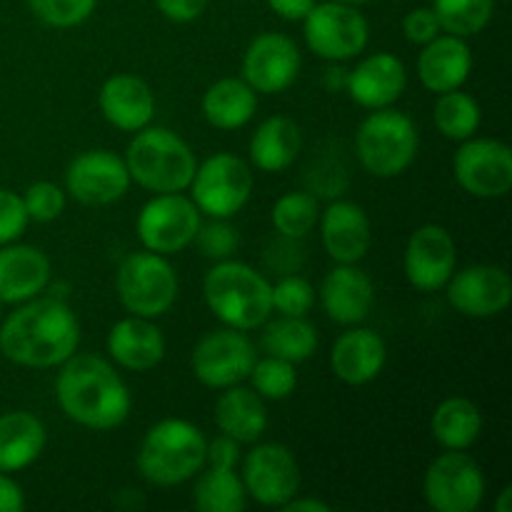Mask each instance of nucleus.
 <instances>
[{"label":"nucleus","instance_id":"f257e3e1","mask_svg":"<svg viewBox=\"0 0 512 512\" xmlns=\"http://www.w3.org/2000/svg\"><path fill=\"white\" fill-rule=\"evenodd\" d=\"M80 345V323L65 300L33 298L15 305L0 325V353L20 368L63 365Z\"/></svg>","mask_w":512,"mask_h":512},{"label":"nucleus","instance_id":"f03ea898","mask_svg":"<svg viewBox=\"0 0 512 512\" xmlns=\"http://www.w3.org/2000/svg\"><path fill=\"white\" fill-rule=\"evenodd\" d=\"M55 378V400L65 418L88 430H115L128 420L133 395L113 363L93 353H73Z\"/></svg>","mask_w":512,"mask_h":512},{"label":"nucleus","instance_id":"7ed1b4c3","mask_svg":"<svg viewBox=\"0 0 512 512\" xmlns=\"http://www.w3.org/2000/svg\"><path fill=\"white\" fill-rule=\"evenodd\" d=\"M263 273L240 260H220L205 273L203 298L210 313L228 328L255 330L273 313V300Z\"/></svg>","mask_w":512,"mask_h":512},{"label":"nucleus","instance_id":"20e7f679","mask_svg":"<svg viewBox=\"0 0 512 512\" xmlns=\"http://www.w3.org/2000/svg\"><path fill=\"white\" fill-rule=\"evenodd\" d=\"M125 165L133 183L150 193H185L198 170L193 148L178 133L145 125L125 150Z\"/></svg>","mask_w":512,"mask_h":512},{"label":"nucleus","instance_id":"39448f33","mask_svg":"<svg viewBox=\"0 0 512 512\" xmlns=\"http://www.w3.org/2000/svg\"><path fill=\"white\" fill-rule=\"evenodd\" d=\"M203 430L183 418H165L145 433L138 450V473L158 488L193 480L205 468Z\"/></svg>","mask_w":512,"mask_h":512},{"label":"nucleus","instance_id":"423d86ee","mask_svg":"<svg viewBox=\"0 0 512 512\" xmlns=\"http://www.w3.org/2000/svg\"><path fill=\"white\" fill-rule=\"evenodd\" d=\"M420 135L413 118L390 108L373 110L355 133L360 165L375 178H398L413 165Z\"/></svg>","mask_w":512,"mask_h":512},{"label":"nucleus","instance_id":"0eeeda50","mask_svg":"<svg viewBox=\"0 0 512 512\" xmlns=\"http://www.w3.org/2000/svg\"><path fill=\"white\" fill-rule=\"evenodd\" d=\"M115 290H118L120 305L130 315L155 320L173 308L180 283L168 255L138 250L120 260L118 273H115Z\"/></svg>","mask_w":512,"mask_h":512},{"label":"nucleus","instance_id":"6e6552de","mask_svg":"<svg viewBox=\"0 0 512 512\" xmlns=\"http://www.w3.org/2000/svg\"><path fill=\"white\" fill-rule=\"evenodd\" d=\"M253 185L248 160L233 153H215L198 165L188 190L200 215L230 220L248 205Z\"/></svg>","mask_w":512,"mask_h":512},{"label":"nucleus","instance_id":"1a4fd4ad","mask_svg":"<svg viewBox=\"0 0 512 512\" xmlns=\"http://www.w3.org/2000/svg\"><path fill=\"white\" fill-rule=\"evenodd\" d=\"M303 35L308 48L318 58L345 63L358 58L368 48L370 23L358 5L328 0V3H315L313 10L305 15Z\"/></svg>","mask_w":512,"mask_h":512},{"label":"nucleus","instance_id":"9d476101","mask_svg":"<svg viewBox=\"0 0 512 512\" xmlns=\"http://www.w3.org/2000/svg\"><path fill=\"white\" fill-rule=\"evenodd\" d=\"M485 473L465 450H445L423 478V498L435 512H475L483 505Z\"/></svg>","mask_w":512,"mask_h":512},{"label":"nucleus","instance_id":"9b49d317","mask_svg":"<svg viewBox=\"0 0 512 512\" xmlns=\"http://www.w3.org/2000/svg\"><path fill=\"white\" fill-rule=\"evenodd\" d=\"M203 215L183 193H158L140 208L135 233L145 250L175 255L195 243Z\"/></svg>","mask_w":512,"mask_h":512},{"label":"nucleus","instance_id":"f8f14e48","mask_svg":"<svg viewBox=\"0 0 512 512\" xmlns=\"http://www.w3.org/2000/svg\"><path fill=\"white\" fill-rule=\"evenodd\" d=\"M255 360H258V353L245 330L225 325V328L210 330L198 340L190 355V368L205 388L225 390L248 380Z\"/></svg>","mask_w":512,"mask_h":512},{"label":"nucleus","instance_id":"ddd939ff","mask_svg":"<svg viewBox=\"0 0 512 512\" xmlns=\"http://www.w3.org/2000/svg\"><path fill=\"white\" fill-rule=\"evenodd\" d=\"M453 175L473 198H503L512 188V150L495 138L463 140L453 155Z\"/></svg>","mask_w":512,"mask_h":512},{"label":"nucleus","instance_id":"4468645a","mask_svg":"<svg viewBox=\"0 0 512 512\" xmlns=\"http://www.w3.org/2000/svg\"><path fill=\"white\" fill-rule=\"evenodd\" d=\"M248 498L263 508H283L300 490V465L290 448L280 443L255 445L243 458V475Z\"/></svg>","mask_w":512,"mask_h":512},{"label":"nucleus","instance_id":"2eb2a0df","mask_svg":"<svg viewBox=\"0 0 512 512\" xmlns=\"http://www.w3.org/2000/svg\"><path fill=\"white\" fill-rule=\"evenodd\" d=\"M458 265V245L443 225H420L408 238L403 270L408 283L420 293H438L448 285Z\"/></svg>","mask_w":512,"mask_h":512},{"label":"nucleus","instance_id":"dca6fc26","mask_svg":"<svg viewBox=\"0 0 512 512\" xmlns=\"http://www.w3.org/2000/svg\"><path fill=\"white\" fill-rule=\"evenodd\" d=\"M130 183L128 165L113 150H85L65 170V193L83 205L118 203Z\"/></svg>","mask_w":512,"mask_h":512},{"label":"nucleus","instance_id":"f3484780","mask_svg":"<svg viewBox=\"0 0 512 512\" xmlns=\"http://www.w3.org/2000/svg\"><path fill=\"white\" fill-rule=\"evenodd\" d=\"M303 58L293 38L285 33H260L250 40L243 55L240 78L263 95H278L298 80Z\"/></svg>","mask_w":512,"mask_h":512},{"label":"nucleus","instance_id":"a211bd4d","mask_svg":"<svg viewBox=\"0 0 512 512\" xmlns=\"http://www.w3.org/2000/svg\"><path fill=\"white\" fill-rule=\"evenodd\" d=\"M448 300L460 315L475 320L495 318L510 308L512 283L510 273L500 265L478 263L450 275Z\"/></svg>","mask_w":512,"mask_h":512},{"label":"nucleus","instance_id":"6ab92c4d","mask_svg":"<svg viewBox=\"0 0 512 512\" xmlns=\"http://www.w3.org/2000/svg\"><path fill=\"white\" fill-rule=\"evenodd\" d=\"M320 240L335 263L353 265L368 255L373 245V225L368 213L353 200H335L320 210Z\"/></svg>","mask_w":512,"mask_h":512},{"label":"nucleus","instance_id":"aec40b11","mask_svg":"<svg viewBox=\"0 0 512 512\" xmlns=\"http://www.w3.org/2000/svg\"><path fill=\"white\" fill-rule=\"evenodd\" d=\"M408 88V70L405 63L393 53H373L348 70L345 93L368 110L390 108L403 98Z\"/></svg>","mask_w":512,"mask_h":512},{"label":"nucleus","instance_id":"412c9836","mask_svg":"<svg viewBox=\"0 0 512 512\" xmlns=\"http://www.w3.org/2000/svg\"><path fill=\"white\" fill-rule=\"evenodd\" d=\"M320 303L333 323L358 325L373 313L375 285L358 263H338L320 285Z\"/></svg>","mask_w":512,"mask_h":512},{"label":"nucleus","instance_id":"4be33fe9","mask_svg":"<svg viewBox=\"0 0 512 512\" xmlns=\"http://www.w3.org/2000/svg\"><path fill=\"white\" fill-rule=\"evenodd\" d=\"M50 258L35 245H0V303L20 305L33 300L50 285Z\"/></svg>","mask_w":512,"mask_h":512},{"label":"nucleus","instance_id":"5701e85b","mask_svg":"<svg viewBox=\"0 0 512 512\" xmlns=\"http://www.w3.org/2000/svg\"><path fill=\"white\" fill-rule=\"evenodd\" d=\"M103 118L123 133H138L153 123L155 95L143 78L130 73L110 75L98 93Z\"/></svg>","mask_w":512,"mask_h":512},{"label":"nucleus","instance_id":"b1692460","mask_svg":"<svg viewBox=\"0 0 512 512\" xmlns=\"http://www.w3.org/2000/svg\"><path fill=\"white\" fill-rule=\"evenodd\" d=\"M388 363V345L375 330L355 328L345 330L333 343L330 368L335 378L345 385H368L383 373Z\"/></svg>","mask_w":512,"mask_h":512},{"label":"nucleus","instance_id":"393cba45","mask_svg":"<svg viewBox=\"0 0 512 512\" xmlns=\"http://www.w3.org/2000/svg\"><path fill=\"white\" fill-rule=\"evenodd\" d=\"M420 48L418 78L430 93H450L468 83L473 73V50L468 40L440 33Z\"/></svg>","mask_w":512,"mask_h":512},{"label":"nucleus","instance_id":"a878e982","mask_svg":"<svg viewBox=\"0 0 512 512\" xmlns=\"http://www.w3.org/2000/svg\"><path fill=\"white\" fill-rule=\"evenodd\" d=\"M108 355L118 368L130 373H145L165 358V335L150 318L128 315L110 328Z\"/></svg>","mask_w":512,"mask_h":512},{"label":"nucleus","instance_id":"bb28decb","mask_svg":"<svg viewBox=\"0 0 512 512\" xmlns=\"http://www.w3.org/2000/svg\"><path fill=\"white\" fill-rule=\"evenodd\" d=\"M215 425L223 435L243 443H258L268 430V410L253 388L230 385L215 403Z\"/></svg>","mask_w":512,"mask_h":512},{"label":"nucleus","instance_id":"cd10ccee","mask_svg":"<svg viewBox=\"0 0 512 512\" xmlns=\"http://www.w3.org/2000/svg\"><path fill=\"white\" fill-rule=\"evenodd\" d=\"M48 430L28 410L0 415V473L30 468L43 455Z\"/></svg>","mask_w":512,"mask_h":512},{"label":"nucleus","instance_id":"c85d7f7f","mask_svg":"<svg viewBox=\"0 0 512 512\" xmlns=\"http://www.w3.org/2000/svg\"><path fill=\"white\" fill-rule=\"evenodd\" d=\"M303 150V133L298 123L285 115H273L255 128L250 138V160L263 173H283L298 160Z\"/></svg>","mask_w":512,"mask_h":512},{"label":"nucleus","instance_id":"c756f323","mask_svg":"<svg viewBox=\"0 0 512 512\" xmlns=\"http://www.w3.org/2000/svg\"><path fill=\"white\" fill-rule=\"evenodd\" d=\"M205 120L218 130H240L258 110V93L243 78H220L200 100Z\"/></svg>","mask_w":512,"mask_h":512},{"label":"nucleus","instance_id":"7c9ffc66","mask_svg":"<svg viewBox=\"0 0 512 512\" xmlns=\"http://www.w3.org/2000/svg\"><path fill=\"white\" fill-rule=\"evenodd\" d=\"M430 433L445 450H468L483 433V413L463 395L445 398L430 418Z\"/></svg>","mask_w":512,"mask_h":512},{"label":"nucleus","instance_id":"2f4dec72","mask_svg":"<svg viewBox=\"0 0 512 512\" xmlns=\"http://www.w3.org/2000/svg\"><path fill=\"white\" fill-rule=\"evenodd\" d=\"M263 348L268 355L283 358L288 363L298 365L303 360L313 358L318 350V330L305 315H280L275 320H265L263 325Z\"/></svg>","mask_w":512,"mask_h":512},{"label":"nucleus","instance_id":"473e14b6","mask_svg":"<svg viewBox=\"0 0 512 512\" xmlns=\"http://www.w3.org/2000/svg\"><path fill=\"white\" fill-rule=\"evenodd\" d=\"M195 478L193 498L200 512H243L248 508V493L235 470L208 465V470H200Z\"/></svg>","mask_w":512,"mask_h":512},{"label":"nucleus","instance_id":"72a5a7b5","mask_svg":"<svg viewBox=\"0 0 512 512\" xmlns=\"http://www.w3.org/2000/svg\"><path fill=\"white\" fill-rule=\"evenodd\" d=\"M435 128L443 138L448 140H463L473 138L483 120V110L473 95L463 93V90H450V93H440L438 103L433 108Z\"/></svg>","mask_w":512,"mask_h":512},{"label":"nucleus","instance_id":"f704fd0d","mask_svg":"<svg viewBox=\"0 0 512 512\" xmlns=\"http://www.w3.org/2000/svg\"><path fill=\"white\" fill-rule=\"evenodd\" d=\"M433 10L443 33L468 40L488 28L495 13V0H433Z\"/></svg>","mask_w":512,"mask_h":512},{"label":"nucleus","instance_id":"c9c22d12","mask_svg":"<svg viewBox=\"0 0 512 512\" xmlns=\"http://www.w3.org/2000/svg\"><path fill=\"white\" fill-rule=\"evenodd\" d=\"M270 218H273V228L285 240H303L318 225L320 203L308 190H295L275 200Z\"/></svg>","mask_w":512,"mask_h":512},{"label":"nucleus","instance_id":"e433bc0d","mask_svg":"<svg viewBox=\"0 0 512 512\" xmlns=\"http://www.w3.org/2000/svg\"><path fill=\"white\" fill-rule=\"evenodd\" d=\"M250 383L253 390L263 400H285L293 395L295 385H298V373L295 365L283 358L268 355L263 360H255L253 370H250Z\"/></svg>","mask_w":512,"mask_h":512},{"label":"nucleus","instance_id":"4c0bfd02","mask_svg":"<svg viewBox=\"0 0 512 512\" xmlns=\"http://www.w3.org/2000/svg\"><path fill=\"white\" fill-rule=\"evenodd\" d=\"M30 10L50 28H75L95 13L98 0H28Z\"/></svg>","mask_w":512,"mask_h":512},{"label":"nucleus","instance_id":"58836bf2","mask_svg":"<svg viewBox=\"0 0 512 512\" xmlns=\"http://www.w3.org/2000/svg\"><path fill=\"white\" fill-rule=\"evenodd\" d=\"M270 300H273V310L280 315H308L310 308L315 305V290L303 275H283L278 283L270 288Z\"/></svg>","mask_w":512,"mask_h":512},{"label":"nucleus","instance_id":"ea45409f","mask_svg":"<svg viewBox=\"0 0 512 512\" xmlns=\"http://www.w3.org/2000/svg\"><path fill=\"white\" fill-rule=\"evenodd\" d=\"M23 205L30 220H35V223H53V220H58L65 213L68 193L60 185L40 180V183H33L25 190Z\"/></svg>","mask_w":512,"mask_h":512},{"label":"nucleus","instance_id":"a19ab883","mask_svg":"<svg viewBox=\"0 0 512 512\" xmlns=\"http://www.w3.org/2000/svg\"><path fill=\"white\" fill-rule=\"evenodd\" d=\"M195 243H198L200 253L205 255L208 260H228L233 258L235 250L240 245V235L228 220H220V218H210V223H200L198 235H195Z\"/></svg>","mask_w":512,"mask_h":512},{"label":"nucleus","instance_id":"79ce46f5","mask_svg":"<svg viewBox=\"0 0 512 512\" xmlns=\"http://www.w3.org/2000/svg\"><path fill=\"white\" fill-rule=\"evenodd\" d=\"M30 218L25 213L23 195L8 188H0V245L15 243L23 238Z\"/></svg>","mask_w":512,"mask_h":512},{"label":"nucleus","instance_id":"37998d69","mask_svg":"<svg viewBox=\"0 0 512 512\" xmlns=\"http://www.w3.org/2000/svg\"><path fill=\"white\" fill-rule=\"evenodd\" d=\"M443 33L440 28V20L435 15L433 5H423V8H413L408 15L403 18V35L408 43L413 45H425L430 43L433 38Z\"/></svg>","mask_w":512,"mask_h":512},{"label":"nucleus","instance_id":"c03bdc74","mask_svg":"<svg viewBox=\"0 0 512 512\" xmlns=\"http://www.w3.org/2000/svg\"><path fill=\"white\" fill-rule=\"evenodd\" d=\"M238 463H240V443L230 438V435L220 433L218 438L210 440L208 448H205V465H210V468L235 470V465Z\"/></svg>","mask_w":512,"mask_h":512},{"label":"nucleus","instance_id":"a18cd8bd","mask_svg":"<svg viewBox=\"0 0 512 512\" xmlns=\"http://www.w3.org/2000/svg\"><path fill=\"white\" fill-rule=\"evenodd\" d=\"M163 18L170 23H193L208 8V0H155Z\"/></svg>","mask_w":512,"mask_h":512},{"label":"nucleus","instance_id":"49530a36","mask_svg":"<svg viewBox=\"0 0 512 512\" xmlns=\"http://www.w3.org/2000/svg\"><path fill=\"white\" fill-rule=\"evenodd\" d=\"M25 493L8 473H0V512H23Z\"/></svg>","mask_w":512,"mask_h":512},{"label":"nucleus","instance_id":"de8ad7c7","mask_svg":"<svg viewBox=\"0 0 512 512\" xmlns=\"http://www.w3.org/2000/svg\"><path fill=\"white\" fill-rule=\"evenodd\" d=\"M315 3L318 0H268L273 13H278L283 20H290V23H303V18L313 10Z\"/></svg>","mask_w":512,"mask_h":512},{"label":"nucleus","instance_id":"09e8293b","mask_svg":"<svg viewBox=\"0 0 512 512\" xmlns=\"http://www.w3.org/2000/svg\"><path fill=\"white\" fill-rule=\"evenodd\" d=\"M280 510L283 512H330V505L323 503V500L298 498V495H295V498L288 500Z\"/></svg>","mask_w":512,"mask_h":512},{"label":"nucleus","instance_id":"8fccbe9b","mask_svg":"<svg viewBox=\"0 0 512 512\" xmlns=\"http://www.w3.org/2000/svg\"><path fill=\"white\" fill-rule=\"evenodd\" d=\"M323 80L328 90H345V83H348V70L340 68V65H333V68L325 70Z\"/></svg>","mask_w":512,"mask_h":512},{"label":"nucleus","instance_id":"3c124183","mask_svg":"<svg viewBox=\"0 0 512 512\" xmlns=\"http://www.w3.org/2000/svg\"><path fill=\"white\" fill-rule=\"evenodd\" d=\"M495 512H512V488L510 485H505V488L500 490V498H498V503H495Z\"/></svg>","mask_w":512,"mask_h":512},{"label":"nucleus","instance_id":"603ef678","mask_svg":"<svg viewBox=\"0 0 512 512\" xmlns=\"http://www.w3.org/2000/svg\"><path fill=\"white\" fill-rule=\"evenodd\" d=\"M338 3H348V5H365V3H370V0H338Z\"/></svg>","mask_w":512,"mask_h":512},{"label":"nucleus","instance_id":"864d4df0","mask_svg":"<svg viewBox=\"0 0 512 512\" xmlns=\"http://www.w3.org/2000/svg\"><path fill=\"white\" fill-rule=\"evenodd\" d=\"M0 313H3V303H0Z\"/></svg>","mask_w":512,"mask_h":512}]
</instances>
